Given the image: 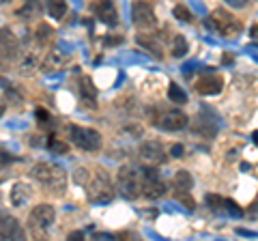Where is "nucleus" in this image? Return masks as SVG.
Masks as SVG:
<instances>
[{
	"mask_svg": "<svg viewBox=\"0 0 258 241\" xmlns=\"http://www.w3.org/2000/svg\"><path fill=\"white\" fill-rule=\"evenodd\" d=\"M45 9L54 20H62L67 15V0H45Z\"/></svg>",
	"mask_w": 258,
	"mask_h": 241,
	"instance_id": "20",
	"label": "nucleus"
},
{
	"mask_svg": "<svg viewBox=\"0 0 258 241\" xmlns=\"http://www.w3.org/2000/svg\"><path fill=\"white\" fill-rule=\"evenodd\" d=\"M91 11L97 15V20H101L108 26H114L118 22V11L112 0H97V3L91 5Z\"/></svg>",
	"mask_w": 258,
	"mask_h": 241,
	"instance_id": "11",
	"label": "nucleus"
},
{
	"mask_svg": "<svg viewBox=\"0 0 258 241\" xmlns=\"http://www.w3.org/2000/svg\"><path fill=\"white\" fill-rule=\"evenodd\" d=\"M56 218V211L52 205L47 203H41V205H35L32 207V211L28 215V226L32 230H45L52 226V222Z\"/></svg>",
	"mask_w": 258,
	"mask_h": 241,
	"instance_id": "7",
	"label": "nucleus"
},
{
	"mask_svg": "<svg viewBox=\"0 0 258 241\" xmlns=\"http://www.w3.org/2000/svg\"><path fill=\"white\" fill-rule=\"evenodd\" d=\"M67 63H69L67 54L60 52V50H52V52L45 54V58L41 63V69L47 71V74H54V71H62L64 67H67Z\"/></svg>",
	"mask_w": 258,
	"mask_h": 241,
	"instance_id": "13",
	"label": "nucleus"
},
{
	"mask_svg": "<svg viewBox=\"0 0 258 241\" xmlns=\"http://www.w3.org/2000/svg\"><path fill=\"white\" fill-rule=\"evenodd\" d=\"M67 134H69L71 142L82 151H99L101 149V134L93 130V127L67 125Z\"/></svg>",
	"mask_w": 258,
	"mask_h": 241,
	"instance_id": "4",
	"label": "nucleus"
},
{
	"mask_svg": "<svg viewBox=\"0 0 258 241\" xmlns=\"http://www.w3.org/2000/svg\"><path fill=\"white\" fill-rule=\"evenodd\" d=\"M172 188L176 192H191L194 188V176L187 170H179L172 176Z\"/></svg>",
	"mask_w": 258,
	"mask_h": 241,
	"instance_id": "18",
	"label": "nucleus"
},
{
	"mask_svg": "<svg viewBox=\"0 0 258 241\" xmlns=\"http://www.w3.org/2000/svg\"><path fill=\"white\" fill-rule=\"evenodd\" d=\"M183 144H172L170 147V153H172V157H183Z\"/></svg>",
	"mask_w": 258,
	"mask_h": 241,
	"instance_id": "32",
	"label": "nucleus"
},
{
	"mask_svg": "<svg viewBox=\"0 0 258 241\" xmlns=\"http://www.w3.org/2000/svg\"><path fill=\"white\" fill-rule=\"evenodd\" d=\"M30 174L41 183V186H47L50 190H54L56 194H62L64 188H67V174H64V168L56 166L52 162H39L32 166Z\"/></svg>",
	"mask_w": 258,
	"mask_h": 241,
	"instance_id": "1",
	"label": "nucleus"
},
{
	"mask_svg": "<svg viewBox=\"0 0 258 241\" xmlns=\"http://www.w3.org/2000/svg\"><path fill=\"white\" fill-rule=\"evenodd\" d=\"M138 43L147 47V50H149L153 56L161 58V52H159V50H161V43L157 41V39H153L151 35H147V37H144V35H138Z\"/></svg>",
	"mask_w": 258,
	"mask_h": 241,
	"instance_id": "21",
	"label": "nucleus"
},
{
	"mask_svg": "<svg viewBox=\"0 0 258 241\" xmlns=\"http://www.w3.org/2000/svg\"><path fill=\"white\" fill-rule=\"evenodd\" d=\"M30 196H32L30 186H28V183H24V181L13 183V188H11V192H9V200H11V205H13V207L26 205L28 200H30Z\"/></svg>",
	"mask_w": 258,
	"mask_h": 241,
	"instance_id": "14",
	"label": "nucleus"
},
{
	"mask_svg": "<svg viewBox=\"0 0 258 241\" xmlns=\"http://www.w3.org/2000/svg\"><path fill=\"white\" fill-rule=\"evenodd\" d=\"M207 205L211 207V209H215V211H222L224 209V200L226 198H222V196H217V194H207Z\"/></svg>",
	"mask_w": 258,
	"mask_h": 241,
	"instance_id": "28",
	"label": "nucleus"
},
{
	"mask_svg": "<svg viewBox=\"0 0 258 241\" xmlns=\"http://www.w3.org/2000/svg\"><path fill=\"white\" fill-rule=\"evenodd\" d=\"M252 37H258V26H254V28H252Z\"/></svg>",
	"mask_w": 258,
	"mask_h": 241,
	"instance_id": "35",
	"label": "nucleus"
},
{
	"mask_svg": "<svg viewBox=\"0 0 258 241\" xmlns=\"http://www.w3.org/2000/svg\"><path fill=\"white\" fill-rule=\"evenodd\" d=\"M47 149H50L52 153H56V155L69 153V144L64 142V140H58L56 136H50V138H47Z\"/></svg>",
	"mask_w": 258,
	"mask_h": 241,
	"instance_id": "24",
	"label": "nucleus"
},
{
	"mask_svg": "<svg viewBox=\"0 0 258 241\" xmlns=\"http://www.w3.org/2000/svg\"><path fill=\"white\" fill-rule=\"evenodd\" d=\"M176 200H179V203L181 205H185V207H187L189 209V211H191V209H194V205H196V203H194V198L189 196V192H176Z\"/></svg>",
	"mask_w": 258,
	"mask_h": 241,
	"instance_id": "30",
	"label": "nucleus"
},
{
	"mask_svg": "<svg viewBox=\"0 0 258 241\" xmlns=\"http://www.w3.org/2000/svg\"><path fill=\"white\" fill-rule=\"evenodd\" d=\"M41 9H43V5L39 3V0H24L22 7L18 9V15L24 20H30V18H37V15L41 13Z\"/></svg>",
	"mask_w": 258,
	"mask_h": 241,
	"instance_id": "19",
	"label": "nucleus"
},
{
	"mask_svg": "<svg viewBox=\"0 0 258 241\" xmlns=\"http://www.w3.org/2000/svg\"><path fill=\"white\" fill-rule=\"evenodd\" d=\"M174 18H176V20H181V22H191V13H189L187 7L176 5V7H174Z\"/></svg>",
	"mask_w": 258,
	"mask_h": 241,
	"instance_id": "29",
	"label": "nucleus"
},
{
	"mask_svg": "<svg viewBox=\"0 0 258 241\" xmlns=\"http://www.w3.org/2000/svg\"><path fill=\"white\" fill-rule=\"evenodd\" d=\"M35 116H37V123L41 125V127H52L54 125V118H52V114L45 108H37L35 110Z\"/></svg>",
	"mask_w": 258,
	"mask_h": 241,
	"instance_id": "27",
	"label": "nucleus"
},
{
	"mask_svg": "<svg viewBox=\"0 0 258 241\" xmlns=\"http://www.w3.org/2000/svg\"><path fill=\"white\" fill-rule=\"evenodd\" d=\"M3 3H11V0H3Z\"/></svg>",
	"mask_w": 258,
	"mask_h": 241,
	"instance_id": "37",
	"label": "nucleus"
},
{
	"mask_svg": "<svg viewBox=\"0 0 258 241\" xmlns=\"http://www.w3.org/2000/svg\"><path fill=\"white\" fill-rule=\"evenodd\" d=\"M0 235L3 239H22L24 237V230L20 228V224L15 218H3V226H0Z\"/></svg>",
	"mask_w": 258,
	"mask_h": 241,
	"instance_id": "16",
	"label": "nucleus"
},
{
	"mask_svg": "<svg viewBox=\"0 0 258 241\" xmlns=\"http://www.w3.org/2000/svg\"><path fill=\"white\" fill-rule=\"evenodd\" d=\"M226 3L232 5V7H243V5L247 3V0H226Z\"/></svg>",
	"mask_w": 258,
	"mask_h": 241,
	"instance_id": "33",
	"label": "nucleus"
},
{
	"mask_svg": "<svg viewBox=\"0 0 258 241\" xmlns=\"http://www.w3.org/2000/svg\"><path fill=\"white\" fill-rule=\"evenodd\" d=\"M194 132H200V134H205L207 136V138H211V136H215V132H217V127L213 125V123H205V118H198L196 120V125H194Z\"/></svg>",
	"mask_w": 258,
	"mask_h": 241,
	"instance_id": "26",
	"label": "nucleus"
},
{
	"mask_svg": "<svg viewBox=\"0 0 258 241\" xmlns=\"http://www.w3.org/2000/svg\"><path fill=\"white\" fill-rule=\"evenodd\" d=\"M170 50H172V56H176V58H179V56H185L187 54V39L183 35H174Z\"/></svg>",
	"mask_w": 258,
	"mask_h": 241,
	"instance_id": "23",
	"label": "nucleus"
},
{
	"mask_svg": "<svg viewBox=\"0 0 258 241\" xmlns=\"http://www.w3.org/2000/svg\"><path fill=\"white\" fill-rule=\"evenodd\" d=\"M80 99L84 101V106L97 108V88H95L93 80L88 76H84L82 82H80Z\"/></svg>",
	"mask_w": 258,
	"mask_h": 241,
	"instance_id": "15",
	"label": "nucleus"
},
{
	"mask_svg": "<svg viewBox=\"0 0 258 241\" xmlns=\"http://www.w3.org/2000/svg\"><path fill=\"white\" fill-rule=\"evenodd\" d=\"M35 35H37V41H39V43H47V41H50V39L54 37V28L50 26V24H39Z\"/></svg>",
	"mask_w": 258,
	"mask_h": 241,
	"instance_id": "25",
	"label": "nucleus"
},
{
	"mask_svg": "<svg viewBox=\"0 0 258 241\" xmlns=\"http://www.w3.org/2000/svg\"><path fill=\"white\" fill-rule=\"evenodd\" d=\"M138 155H140V159L147 166H159V164L166 162V151H164V147H161L157 140L142 142L140 149H138Z\"/></svg>",
	"mask_w": 258,
	"mask_h": 241,
	"instance_id": "9",
	"label": "nucleus"
},
{
	"mask_svg": "<svg viewBox=\"0 0 258 241\" xmlns=\"http://www.w3.org/2000/svg\"><path fill=\"white\" fill-rule=\"evenodd\" d=\"M116 190L125 200L142 196V170L134 166H120L116 172Z\"/></svg>",
	"mask_w": 258,
	"mask_h": 241,
	"instance_id": "2",
	"label": "nucleus"
},
{
	"mask_svg": "<svg viewBox=\"0 0 258 241\" xmlns=\"http://www.w3.org/2000/svg\"><path fill=\"white\" fill-rule=\"evenodd\" d=\"M123 39H106V43H120Z\"/></svg>",
	"mask_w": 258,
	"mask_h": 241,
	"instance_id": "34",
	"label": "nucleus"
},
{
	"mask_svg": "<svg viewBox=\"0 0 258 241\" xmlns=\"http://www.w3.org/2000/svg\"><path fill=\"white\" fill-rule=\"evenodd\" d=\"M18 50H20V45H18V39L13 37V33L9 28H3V56L7 58H13L15 54H18Z\"/></svg>",
	"mask_w": 258,
	"mask_h": 241,
	"instance_id": "17",
	"label": "nucleus"
},
{
	"mask_svg": "<svg viewBox=\"0 0 258 241\" xmlns=\"http://www.w3.org/2000/svg\"><path fill=\"white\" fill-rule=\"evenodd\" d=\"M207 26L211 28V30L222 33L226 39H235L241 33V24L235 18H232L228 11H224V9L211 11V15H209V20H207Z\"/></svg>",
	"mask_w": 258,
	"mask_h": 241,
	"instance_id": "5",
	"label": "nucleus"
},
{
	"mask_svg": "<svg viewBox=\"0 0 258 241\" xmlns=\"http://www.w3.org/2000/svg\"><path fill=\"white\" fill-rule=\"evenodd\" d=\"M86 194L93 203H110L114 198V188L103 170H97L91 179L86 181Z\"/></svg>",
	"mask_w": 258,
	"mask_h": 241,
	"instance_id": "3",
	"label": "nucleus"
},
{
	"mask_svg": "<svg viewBox=\"0 0 258 241\" xmlns=\"http://www.w3.org/2000/svg\"><path fill=\"white\" fill-rule=\"evenodd\" d=\"M254 140H256V142H258V132H254Z\"/></svg>",
	"mask_w": 258,
	"mask_h": 241,
	"instance_id": "36",
	"label": "nucleus"
},
{
	"mask_svg": "<svg viewBox=\"0 0 258 241\" xmlns=\"http://www.w3.org/2000/svg\"><path fill=\"white\" fill-rule=\"evenodd\" d=\"M166 194V183L161 181L155 166L142 168V196L147 200H159Z\"/></svg>",
	"mask_w": 258,
	"mask_h": 241,
	"instance_id": "6",
	"label": "nucleus"
},
{
	"mask_svg": "<svg viewBox=\"0 0 258 241\" xmlns=\"http://www.w3.org/2000/svg\"><path fill=\"white\" fill-rule=\"evenodd\" d=\"M132 20L140 30H151V28H155V24H157L155 13H153V7L147 5V3H136L134 5Z\"/></svg>",
	"mask_w": 258,
	"mask_h": 241,
	"instance_id": "10",
	"label": "nucleus"
},
{
	"mask_svg": "<svg viewBox=\"0 0 258 241\" xmlns=\"http://www.w3.org/2000/svg\"><path fill=\"white\" fill-rule=\"evenodd\" d=\"M168 99H170L172 103H187V93H185L179 84L172 82L170 86H168Z\"/></svg>",
	"mask_w": 258,
	"mask_h": 241,
	"instance_id": "22",
	"label": "nucleus"
},
{
	"mask_svg": "<svg viewBox=\"0 0 258 241\" xmlns=\"http://www.w3.org/2000/svg\"><path fill=\"white\" fill-rule=\"evenodd\" d=\"M222 88H224V80L217 74H207L196 80V91L200 95H217L222 93Z\"/></svg>",
	"mask_w": 258,
	"mask_h": 241,
	"instance_id": "12",
	"label": "nucleus"
},
{
	"mask_svg": "<svg viewBox=\"0 0 258 241\" xmlns=\"http://www.w3.org/2000/svg\"><path fill=\"white\" fill-rule=\"evenodd\" d=\"M187 123H189V116L181 110H166L155 120L159 130H166V132H179L183 127H187Z\"/></svg>",
	"mask_w": 258,
	"mask_h": 241,
	"instance_id": "8",
	"label": "nucleus"
},
{
	"mask_svg": "<svg viewBox=\"0 0 258 241\" xmlns=\"http://www.w3.org/2000/svg\"><path fill=\"white\" fill-rule=\"evenodd\" d=\"M224 209L228 213H235V215H243V211H241V207L235 203V200H230V198H226L224 200Z\"/></svg>",
	"mask_w": 258,
	"mask_h": 241,
	"instance_id": "31",
	"label": "nucleus"
}]
</instances>
